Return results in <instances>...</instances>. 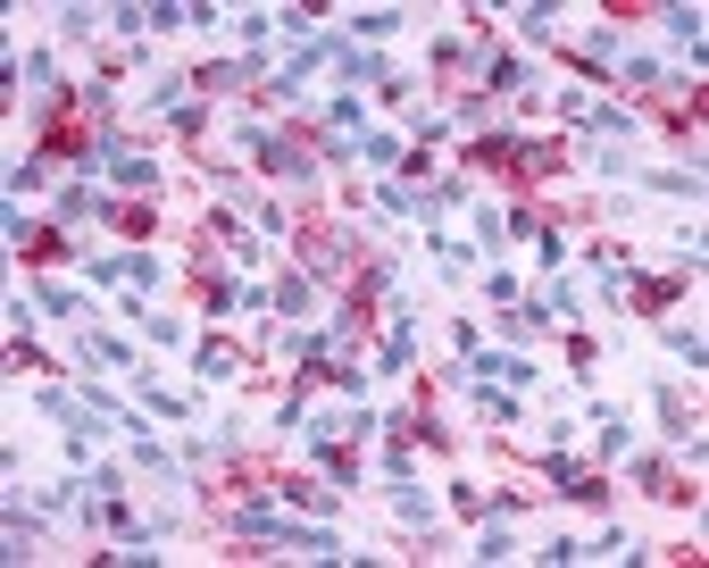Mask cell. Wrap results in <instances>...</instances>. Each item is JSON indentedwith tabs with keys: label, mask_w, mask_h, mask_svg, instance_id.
Returning <instances> with one entry per match:
<instances>
[{
	"label": "cell",
	"mask_w": 709,
	"mask_h": 568,
	"mask_svg": "<svg viewBox=\"0 0 709 568\" xmlns=\"http://www.w3.org/2000/svg\"><path fill=\"white\" fill-rule=\"evenodd\" d=\"M467 168H485V176H518V185H542V176H568V151L560 143H535V134H476L467 143Z\"/></svg>",
	"instance_id": "1"
},
{
	"label": "cell",
	"mask_w": 709,
	"mask_h": 568,
	"mask_svg": "<svg viewBox=\"0 0 709 568\" xmlns=\"http://www.w3.org/2000/svg\"><path fill=\"white\" fill-rule=\"evenodd\" d=\"M676 293H685L676 276H635V284H610V302H617V309H643V318H659V309H668Z\"/></svg>",
	"instance_id": "2"
},
{
	"label": "cell",
	"mask_w": 709,
	"mask_h": 568,
	"mask_svg": "<svg viewBox=\"0 0 709 568\" xmlns=\"http://www.w3.org/2000/svg\"><path fill=\"white\" fill-rule=\"evenodd\" d=\"M9 243H18L25 260H42V267L67 260V227H59V218H51V227H34V218H9Z\"/></svg>",
	"instance_id": "3"
},
{
	"label": "cell",
	"mask_w": 709,
	"mask_h": 568,
	"mask_svg": "<svg viewBox=\"0 0 709 568\" xmlns=\"http://www.w3.org/2000/svg\"><path fill=\"white\" fill-rule=\"evenodd\" d=\"M410 360H417V326H410V309L392 302V326H384V343H375V368H384V377H401Z\"/></svg>",
	"instance_id": "4"
},
{
	"label": "cell",
	"mask_w": 709,
	"mask_h": 568,
	"mask_svg": "<svg viewBox=\"0 0 709 568\" xmlns=\"http://www.w3.org/2000/svg\"><path fill=\"white\" fill-rule=\"evenodd\" d=\"M100 218H109L126 243H150V234H159V201H150V192H142V201H109Z\"/></svg>",
	"instance_id": "5"
},
{
	"label": "cell",
	"mask_w": 709,
	"mask_h": 568,
	"mask_svg": "<svg viewBox=\"0 0 709 568\" xmlns=\"http://www.w3.org/2000/svg\"><path fill=\"white\" fill-rule=\"evenodd\" d=\"M93 284H159V260H150V251H117V260H93Z\"/></svg>",
	"instance_id": "6"
},
{
	"label": "cell",
	"mask_w": 709,
	"mask_h": 568,
	"mask_svg": "<svg viewBox=\"0 0 709 568\" xmlns=\"http://www.w3.org/2000/svg\"><path fill=\"white\" fill-rule=\"evenodd\" d=\"M276 502H293V511H318V518H335V493H326V485H309L300 469H284V476H276Z\"/></svg>",
	"instance_id": "7"
},
{
	"label": "cell",
	"mask_w": 709,
	"mask_h": 568,
	"mask_svg": "<svg viewBox=\"0 0 709 568\" xmlns=\"http://www.w3.org/2000/svg\"><path fill=\"white\" fill-rule=\"evenodd\" d=\"M652 410H659V427H668V443H701V427H692V410H685V393H676V385H659Z\"/></svg>",
	"instance_id": "8"
},
{
	"label": "cell",
	"mask_w": 709,
	"mask_h": 568,
	"mask_svg": "<svg viewBox=\"0 0 709 568\" xmlns=\"http://www.w3.org/2000/svg\"><path fill=\"white\" fill-rule=\"evenodd\" d=\"M635 476H643V493H652V502H692V493H701V485H685L668 460H635Z\"/></svg>",
	"instance_id": "9"
},
{
	"label": "cell",
	"mask_w": 709,
	"mask_h": 568,
	"mask_svg": "<svg viewBox=\"0 0 709 568\" xmlns=\"http://www.w3.org/2000/svg\"><path fill=\"white\" fill-rule=\"evenodd\" d=\"M467 368H476V377H509V385H535V368H526L518 351H485V343L467 351Z\"/></svg>",
	"instance_id": "10"
},
{
	"label": "cell",
	"mask_w": 709,
	"mask_h": 568,
	"mask_svg": "<svg viewBox=\"0 0 709 568\" xmlns=\"http://www.w3.org/2000/svg\"><path fill=\"white\" fill-rule=\"evenodd\" d=\"M192 368H201L209 385H225V377H243V360H234V343H225V335H209L201 351H192Z\"/></svg>",
	"instance_id": "11"
},
{
	"label": "cell",
	"mask_w": 709,
	"mask_h": 568,
	"mask_svg": "<svg viewBox=\"0 0 709 568\" xmlns=\"http://www.w3.org/2000/svg\"><path fill=\"white\" fill-rule=\"evenodd\" d=\"M267 302H276L284 318H309V309H318V293H309V276H300V267H293V276H284L276 293H267Z\"/></svg>",
	"instance_id": "12"
},
{
	"label": "cell",
	"mask_w": 709,
	"mask_h": 568,
	"mask_svg": "<svg viewBox=\"0 0 709 568\" xmlns=\"http://www.w3.org/2000/svg\"><path fill=\"white\" fill-rule=\"evenodd\" d=\"M485 84H493V93H526V59L518 51H493L485 59Z\"/></svg>",
	"instance_id": "13"
},
{
	"label": "cell",
	"mask_w": 709,
	"mask_h": 568,
	"mask_svg": "<svg viewBox=\"0 0 709 568\" xmlns=\"http://www.w3.org/2000/svg\"><path fill=\"white\" fill-rule=\"evenodd\" d=\"M318 469L335 476V485H359V452H342L335 435H318Z\"/></svg>",
	"instance_id": "14"
},
{
	"label": "cell",
	"mask_w": 709,
	"mask_h": 568,
	"mask_svg": "<svg viewBox=\"0 0 709 568\" xmlns=\"http://www.w3.org/2000/svg\"><path fill=\"white\" fill-rule=\"evenodd\" d=\"M84 368H134V351L117 335H84Z\"/></svg>",
	"instance_id": "15"
},
{
	"label": "cell",
	"mask_w": 709,
	"mask_h": 568,
	"mask_svg": "<svg viewBox=\"0 0 709 568\" xmlns=\"http://www.w3.org/2000/svg\"><path fill=\"white\" fill-rule=\"evenodd\" d=\"M25 302H34V309H51V318H75V309H84V302L67 293V284H25Z\"/></svg>",
	"instance_id": "16"
},
{
	"label": "cell",
	"mask_w": 709,
	"mask_h": 568,
	"mask_svg": "<svg viewBox=\"0 0 709 568\" xmlns=\"http://www.w3.org/2000/svg\"><path fill=\"white\" fill-rule=\"evenodd\" d=\"M359 159H368V168H401V159H410V151H401L392 134H359Z\"/></svg>",
	"instance_id": "17"
},
{
	"label": "cell",
	"mask_w": 709,
	"mask_h": 568,
	"mask_svg": "<svg viewBox=\"0 0 709 568\" xmlns=\"http://www.w3.org/2000/svg\"><path fill=\"white\" fill-rule=\"evenodd\" d=\"M392 511L410 518V527H426V535H434V502H426V493H417V485H401V493H392Z\"/></svg>",
	"instance_id": "18"
},
{
	"label": "cell",
	"mask_w": 709,
	"mask_h": 568,
	"mask_svg": "<svg viewBox=\"0 0 709 568\" xmlns=\"http://www.w3.org/2000/svg\"><path fill=\"white\" fill-rule=\"evenodd\" d=\"M659 18H668V34L692 42V59H701V9H659Z\"/></svg>",
	"instance_id": "19"
},
{
	"label": "cell",
	"mask_w": 709,
	"mask_h": 568,
	"mask_svg": "<svg viewBox=\"0 0 709 568\" xmlns=\"http://www.w3.org/2000/svg\"><path fill=\"white\" fill-rule=\"evenodd\" d=\"M351 25H359V42H384V34H392V25H401V9H359V18H351Z\"/></svg>",
	"instance_id": "20"
},
{
	"label": "cell",
	"mask_w": 709,
	"mask_h": 568,
	"mask_svg": "<svg viewBox=\"0 0 709 568\" xmlns=\"http://www.w3.org/2000/svg\"><path fill=\"white\" fill-rule=\"evenodd\" d=\"M51 185V159H18V168H9V192H42Z\"/></svg>",
	"instance_id": "21"
},
{
	"label": "cell",
	"mask_w": 709,
	"mask_h": 568,
	"mask_svg": "<svg viewBox=\"0 0 709 568\" xmlns=\"http://www.w3.org/2000/svg\"><path fill=\"white\" fill-rule=\"evenodd\" d=\"M668 351H676V360H692V368L709 360V343H701V335H685V326H676V335H668Z\"/></svg>",
	"instance_id": "22"
},
{
	"label": "cell",
	"mask_w": 709,
	"mask_h": 568,
	"mask_svg": "<svg viewBox=\"0 0 709 568\" xmlns=\"http://www.w3.org/2000/svg\"><path fill=\"white\" fill-rule=\"evenodd\" d=\"M476 410H485L493 427H509V418H518V401H509V393H476Z\"/></svg>",
	"instance_id": "23"
}]
</instances>
